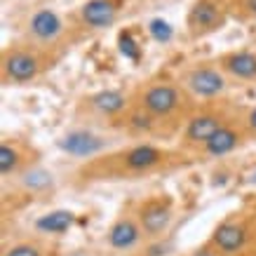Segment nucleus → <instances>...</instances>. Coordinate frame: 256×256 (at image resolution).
<instances>
[{"mask_svg":"<svg viewBox=\"0 0 256 256\" xmlns=\"http://www.w3.org/2000/svg\"><path fill=\"white\" fill-rule=\"evenodd\" d=\"M230 16L228 0H195L186 16V31L193 40L207 38L212 33L221 31Z\"/></svg>","mask_w":256,"mask_h":256,"instance_id":"11","label":"nucleus"},{"mask_svg":"<svg viewBox=\"0 0 256 256\" xmlns=\"http://www.w3.org/2000/svg\"><path fill=\"white\" fill-rule=\"evenodd\" d=\"M249 256H256V252H254V254H249Z\"/></svg>","mask_w":256,"mask_h":256,"instance_id":"21","label":"nucleus"},{"mask_svg":"<svg viewBox=\"0 0 256 256\" xmlns=\"http://www.w3.org/2000/svg\"><path fill=\"white\" fill-rule=\"evenodd\" d=\"M118 130L122 134H127L132 141H150V144H156V141H167L174 136L164 124H160L156 118H150L146 110L136 108L134 104H132V108L127 110V116L120 120Z\"/></svg>","mask_w":256,"mask_h":256,"instance_id":"15","label":"nucleus"},{"mask_svg":"<svg viewBox=\"0 0 256 256\" xmlns=\"http://www.w3.org/2000/svg\"><path fill=\"white\" fill-rule=\"evenodd\" d=\"M212 247L221 256H249L256 252V214L238 212L218 221L212 230Z\"/></svg>","mask_w":256,"mask_h":256,"instance_id":"6","label":"nucleus"},{"mask_svg":"<svg viewBox=\"0 0 256 256\" xmlns=\"http://www.w3.org/2000/svg\"><path fill=\"white\" fill-rule=\"evenodd\" d=\"M216 64L221 66L228 80L233 85L247 87L256 85V52L254 50H230L216 56Z\"/></svg>","mask_w":256,"mask_h":256,"instance_id":"16","label":"nucleus"},{"mask_svg":"<svg viewBox=\"0 0 256 256\" xmlns=\"http://www.w3.org/2000/svg\"><path fill=\"white\" fill-rule=\"evenodd\" d=\"M132 92L127 94L122 90H101L82 96L76 106V120L85 124H106L116 127L120 124L127 110L132 108Z\"/></svg>","mask_w":256,"mask_h":256,"instance_id":"8","label":"nucleus"},{"mask_svg":"<svg viewBox=\"0 0 256 256\" xmlns=\"http://www.w3.org/2000/svg\"><path fill=\"white\" fill-rule=\"evenodd\" d=\"M178 82L188 92V96L195 104H214V101H224L230 92L233 82L228 80L221 66L214 62H198L190 64L178 73Z\"/></svg>","mask_w":256,"mask_h":256,"instance_id":"7","label":"nucleus"},{"mask_svg":"<svg viewBox=\"0 0 256 256\" xmlns=\"http://www.w3.org/2000/svg\"><path fill=\"white\" fill-rule=\"evenodd\" d=\"M188 160L181 148L160 146L150 141H134L127 146L113 148L108 153L94 156L80 164L73 181L76 186H94V184H118V181H139V178L170 174L186 167Z\"/></svg>","mask_w":256,"mask_h":256,"instance_id":"1","label":"nucleus"},{"mask_svg":"<svg viewBox=\"0 0 256 256\" xmlns=\"http://www.w3.org/2000/svg\"><path fill=\"white\" fill-rule=\"evenodd\" d=\"M235 116V106H230L228 101H214V104H198L186 124L178 132V144L186 156L195 158V153L200 150L214 134L224 127L230 118Z\"/></svg>","mask_w":256,"mask_h":256,"instance_id":"5","label":"nucleus"},{"mask_svg":"<svg viewBox=\"0 0 256 256\" xmlns=\"http://www.w3.org/2000/svg\"><path fill=\"white\" fill-rule=\"evenodd\" d=\"M38 150L26 144V141L16 139V136H2L0 141V176L2 181H12L19 178L38 164Z\"/></svg>","mask_w":256,"mask_h":256,"instance_id":"13","label":"nucleus"},{"mask_svg":"<svg viewBox=\"0 0 256 256\" xmlns=\"http://www.w3.org/2000/svg\"><path fill=\"white\" fill-rule=\"evenodd\" d=\"M188 256H221V254H218L216 249L212 247L210 242H202L200 247H195V249H193V252H190V254H188Z\"/></svg>","mask_w":256,"mask_h":256,"instance_id":"20","label":"nucleus"},{"mask_svg":"<svg viewBox=\"0 0 256 256\" xmlns=\"http://www.w3.org/2000/svg\"><path fill=\"white\" fill-rule=\"evenodd\" d=\"M132 101L136 108L146 110L150 118L164 124L174 136H178L181 127L198 106L181 87V82L172 78H150L141 82L132 92Z\"/></svg>","mask_w":256,"mask_h":256,"instance_id":"2","label":"nucleus"},{"mask_svg":"<svg viewBox=\"0 0 256 256\" xmlns=\"http://www.w3.org/2000/svg\"><path fill=\"white\" fill-rule=\"evenodd\" d=\"M230 2V14L242 22H254L256 19V0H228Z\"/></svg>","mask_w":256,"mask_h":256,"instance_id":"19","label":"nucleus"},{"mask_svg":"<svg viewBox=\"0 0 256 256\" xmlns=\"http://www.w3.org/2000/svg\"><path fill=\"white\" fill-rule=\"evenodd\" d=\"M104 240H106L108 249L118 252V254H136L144 244H148L146 233H144L139 218L134 214V207L132 210L120 212V214L113 218V224L108 226Z\"/></svg>","mask_w":256,"mask_h":256,"instance_id":"12","label":"nucleus"},{"mask_svg":"<svg viewBox=\"0 0 256 256\" xmlns=\"http://www.w3.org/2000/svg\"><path fill=\"white\" fill-rule=\"evenodd\" d=\"M122 12V0H85L80 5L73 16L70 24L76 26V31L82 36H92V33H101L116 26Z\"/></svg>","mask_w":256,"mask_h":256,"instance_id":"10","label":"nucleus"},{"mask_svg":"<svg viewBox=\"0 0 256 256\" xmlns=\"http://www.w3.org/2000/svg\"><path fill=\"white\" fill-rule=\"evenodd\" d=\"M22 40L40 47V50H47L52 54L64 56L66 50L80 40V33L56 10L38 8L22 24Z\"/></svg>","mask_w":256,"mask_h":256,"instance_id":"4","label":"nucleus"},{"mask_svg":"<svg viewBox=\"0 0 256 256\" xmlns=\"http://www.w3.org/2000/svg\"><path fill=\"white\" fill-rule=\"evenodd\" d=\"M134 214H136L141 228L146 233V240L158 242L164 240L167 233L172 230V224L176 218V202L167 193L148 195L134 207Z\"/></svg>","mask_w":256,"mask_h":256,"instance_id":"9","label":"nucleus"},{"mask_svg":"<svg viewBox=\"0 0 256 256\" xmlns=\"http://www.w3.org/2000/svg\"><path fill=\"white\" fill-rule=\"evenodd\" d=\"M59 62H62L59 54H52V52L40 50V47L19 38L5 47L0 54V82L2 87L36 85Z\"/></svg>","mask_w":256,"mask_h":256,"instance_id":"3","label":"nucleus"},{"mask_svg":"<svg viewBox=\"0 0 256 256\" xmlns=\"http://www.w3.org/2000/svg\"><path fill=\"white\" fill-rule=\"evenodd\" d=\"M247 144H249V139H247V134H244V130H242V124L238 122V108H235V116L195 153L193 160H221V158H228V156H233V153H238Z\"/></svg>","mask_w":256,"mask_h":256,"instance_id":"14","label":"nucleus"},{"mask_svg":"<svg viewBox=\"0 0 256 256\" xmlns=\"http://www.w3.org/2000/svg\"><path fill=\"white\" fill-rule=\"evenodd\" d=\"M2 256H52L47 242L40 238H19L2 247Z\"/></svg>","mask_w":256,"mask_h":256,"instance_id":"17","label":"nucleus"},{"mask_svg":"<svg viewBox=\"0 0 256 256\" xmlns=\"http://www.w3.org/2000/svg\"><path fill=\"white\" fill-rule=\"evenodd\" d=\"M238 122L242 124L249 144L256 141V104L254 106H240L238 108Z\"/></svg>","mask_w":256,"mask_h":256,"instance_id":"18","label":"nucleus"}]
</instances>
